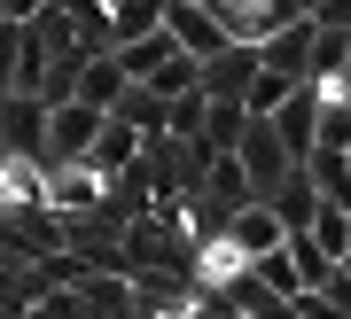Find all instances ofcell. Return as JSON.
I'll use <instances>...</instances> for the list:
<instances>
[{"mask_svg":"<svg viewBox=\"0 0 351 319\" xmlns=\"http://www.w3.org/2000/svg\"><path fill=\"white\" fill-rule=\"evenodd\" d=\"M203 140H180V133H141V179H149V203H172V195H195L203 187Z\"/></svg>","mask_w":351,"mask_h":319,"instance_id":"obj_1","label":"cell"},{"mask_svg":"<svg viewBox=\"0 0 351 319\" xmlns=\"http://www.w3.org/2000/svg\"><path fill=\"white\" fill-rule=\"evenodd\" d=\"M226 156L242 164V179H250L258 195H265V187H274V179L289 172V164H297V156H289V148H281L274 117H242V133H234V148H226Z\"/></svg>","mask_w":351,"mask_h":319,"instance_id":"obj_2","label":"cell"},{"mask_svg":"<svg viewBox=\"0 0 351 319\" xmlns=\"http://www.w3.org/2000/svg\"><path fill=\"white\" fill-rule=\"evenodd\" d=\"M39 203H47L55 218H78V210L110 203V179H101L94 164H47V172H39Z\"/></svg>","mask_w":351,"mask_h":319,"instance_id":"obj_3","label":"cell"},{"mask_svg":"<svg viewBox=\"0 0 351 319\" xmlns=\"http://www.w3.org/2000/svg\"><path fill=\"white\" fill-rule=\"evenodd\" d=\"M94 133H101V110H86V101H47V133H39V148H47V164H78ZM47 164H39V172H47Z\"/></svg>","mask_w":351,"mask_h":319,"instance_id":"obj_4","label":"cell"},{"mask_svg":"<svg viewBox=\"0 0 351 319\" xmlns=\"http://www.w3.org/2000/svg\"><path fill=\"white\" fill-rule=\"evenodd\" d=\"M39 133H47V101H39V94H0V156L47 164V148H39Z\"/></svg>","mask_w":351,"mask_h":319,"instance_id":"obj_5","label":"cell"},{"mask_svg":"<svg viewBox=\"0 0 351 319\" xmlns=\"http://www.w3.org/2000/svg\"><path fill=\"white\" fill-rule=\"evenodd\" d=\"M164 31H172V47H180V55H195V62L226 47V24H219L211 0H164Z\"/></svg>","mask_w":351,"mask_h":319,"instance_id":"obj_6","label":"cell"},{"mask_svg":"<svg viewBox=\"0 0 351 319\" xmlns=\"http://www.w3.org/2000/svg\"><path fill=\"white\" fill-rule=\"evenodd\" d=\"M250 78H258V47L226 39L219 55H203V71H195V94H203V101H242V94H250Z\"/></svg>","mask_w":351,"mask_h":319,"instance_id":"obj_7","label":"cell"},{"mask_svg":"<svg viewBox=\"0 0 351 319\" xmlns=\"http://www.w3.org/2000/svg\"><path fill=\"white\" fill-rule=\"evenodd\" d=\"M78 311H86V319H141V304H133V272L86 265V272H78Z\"/></svg>","mask_w":351,"mask_h":319,"instance_id":"obj_8","label":"cell"},{"mask_svg":"<svg viewBox=\"0 0 351 319\" xmlns=\"http://www.w3.org/2000/svg\"><path fill=\"white\" fill-rule=\"evenodd\" d=\"M258 203H265V210L281 218V233H304V218L320 210V187H313V172H304V164H289V172H281L274 187H265Z\"/></svg>","mask_w":351,"mask_h":319,"instance_id":"obj_9","label":"cell"},{"mask_svg":"<svg viewBox=\"0 0 351 319\" xmlns=\"http://www.w3.org/2000/svg\"><path fill=\"white\" fill-rule=\"evenodd\" d=\"M313 117H320V86L313 78H297V86L281 94V110H274V133H281V148L304 164V148H313Z\"/></svg>","mask_w":351,"mask_h":319,"instance_id":"obj_10","label":"cell"},{"mask_svg":"<svg viewBox=\"0 0 351 319\" xmlns=\"http://www.w3.org/2000/svg\"><path fill=\"white\" fill-rule=\"evenodd\" d=\"M304 62H313V16H297V24H281V31H265V39H258V71L304 78Z\"/></svg>","mask_w":351,"mask_h":319,"instance_id":"obj_11","label":"cell"},{"mask_svg":"<svg viewBox=\"0 0 351 319\" xmlns=\"http://www.w3.org/2000/svg\"><path fill=\"white\" fill-rule=\"evenodd\" d=\"M125 86H133V78L117 71V55H86V62H78V86H71V101H86V110H101V117H110Z\"/></svg>","mask_w":351,"mask_h":319,"instance_id":"obj_12","label":"cell"},{"mask_svg":"<svg viewBox=\"0 0 351 319\" xmlns=\"http://www.w3.org/2000/svg\"><path fill=\"white\" fill-rule=\"evenodd\" d=\"M304 78H313V86H343V94H351V31L313 24V62H304Z\"/></svg>","mask_w":351,"mask_h":319,"instance_id":"obj_13","label":"cell"},{"mask_svg":"<svg viewBox=\"0 0 351 319\" xmlns=\"http://www.w3.org/2000/svg\"><path fill=\"white\" fill-rule=\"evenodd\" d=\"M226 242L242 257H265V249H281V218L265 203H242V210H226Z\"/></svg>","mask_w":351,"mask_h":319,"instance_id":"obj_14","label":"cell"},{"mask_svg":"<svg viewBox=\"0 0 351 319\" xmlns=\"http://www.w3.org/2000/svg\"><path fill=\"white\" fill-rule=\"evenodd\" d=\"M133 156H141V133H133L125 117H101V133L86 140V156H78V164H94V172L110 179V172H125Z\"/></svg>","mask_w":351,"mask_h":319,"instance_id":"obj_15","label":"cell"},{"mask_svg":"<svg viewBox=\"0 0 351 319\" xmlns=\"http://www.w3.org/2000/svg\"><path fill=\"white\" fill-rule=\"evenodd\" d=\"M304 233H313V249L328 265H351V203H328L320 195V210L304 218Z\"/></svg>","mask_w":351,"mask_h":319,"instance_id":"obj_16","label":"cell"},{"mask_svg":"<svg viewBox=\"0 0 351 319\" xmlns=\"http://www.w3.org/2000/svg\"><path fill=\"white\" fill-rule=\"evenodd\" d=\"M203 195L226 203V210H242V203H258V187L242 179V164H234V156H203Z\"/></svg>","mask_w":351,"mask_h":319,"instance_id":"obj_17","label":"cell"},{"mask_svg":"<svg viewBox=\"0 0 351 319\" xmlns=\"http://www.w3.org/2000/svg\"><path fill=\"white\" fill-rule=\"evenodd\" d=\"M304 172L328 203H351V148H304Z\"/></svg>","mask_w":351,"mask_h":319,"instance_id":"obj_18","label":"cell"},{"mask_svg":"<svg viewBox=\"0 0 351 319\" xmlns=\"http://www.w3.org/2000/svg\"><path fill=\"white\" fill-rule=\"evenodd\" d=\"M313 148H351V94L320 86V117H313Z\"/></svg>","mask_w":351,"mask_h":319,"instance_id":"obj_19","label":"cell"},{"mask_svg":"<svg viewBox=\"0 0 351 319\" xmlns=\"http://www.w3.org/2000/svg\"><path fill=\"white\" fill-rule=\"evenodd\" d=\"M156 24H164V0H110V47H125Z\"/></svg>","mask_w":351,"mask_h":319,"instance_id":"obj_20","label":"cell"},{"mask_svg":"<svg viewBox=\"0 0 351 319\" xmlns=\"http://www.w3.org/2000/svg\"><path fill=\"white\" fill-rule=\"evenodd\" d=\"M110 55H117V71H125V78H149L156 62L172 55V31L156 24V31H141V39H125V47H110Z\"/></svg>","mask_w":351,"mask_h":319,"instance_id":"obj_21","label":"cell"},{"mask_svg":"<svg viewBox=\"0 0 351 319\" xmlns=\"http://www.w3.org/2000/svg\"><path fill=\"white\" fill-rule=\"evenodd\" d=\"M242 117H250V110H242V101H203V148H211V156H226V148H234V133H242Z\"/></svg>","mask_w":351,"mask_h":319,"instance_id":"obj_22","label":"cell"},{"mask_svg":"<svg viewBox=\"0 0 351 319\" xmlns=\"http://www.w3.org/2000/svg\"><path fill=\"white\" fill-rule=\"evenodd\" d=\"M110 117H125L133 133H164V94H149V86H125Z\"/></svg>","mask_w":351,"mask_h":319,"instance_id":"obj_23","label":"cell"},{"mask_svg":"<svg viewBox=\"0 0 351 319\" xmlns=\"http://www.w3.org/2000/svg\"><path fill=\"white\" fill-rule=\"evenodd\" d=\"M195 71H203V62L172 47V55H164V62H156L149 78H133V86H149V94H188V86H195Z\"/></svg>","mask_w":351,"mask_h":319,"instance_id":"obj_24","label":"cell"},{"mask_svg":"<svg viewBox=\"0 0 351 319\" xmlns=\"http://www.w3.org/2000/svg\"><path fill=\"white\" fill-rule=\"evenodd\" d=\"M164 133H180V140H195L203 133V94H164Z\"/></svg>","mask_w":351,"mask_h":319,"instance_id":"obj_25","label":"cell"},{"mask_svg":"<svg viewBox=\"0 0 351 319\" xmlns=\"http://www.w3.org/2000/svg\"><path fill=\"white\" fill-rule=\"evenodd\" d=\"M289 86H297V78H281V71H258V78H250V94H242V110H250V117H274Z\"/></svg>","mask_w":351,"mask_h":319,"instance_id":"obj_26","label":"cell"},{"mask_svg":"<svg viewBox=\"0 0 351 319\" xmlns=\"http://www.w3.org/2000/svg\"><path fill=\"white\" fill-rule=\"evenodd\" d=\"M289 311H297V319H351V304H336L328 288H297V296H289Z\"/></svg>","mask_w":351,"mask_h":319,"instance_id":"obj_27","label":"cell"},{"mask_svg":"<svg viewBox=\"0 0 351 319\" xmlns=\"http://www.w3.org/2000/svg\"><path fill=\"white\" fill-rule=\"evenodd\" d=\"M24 311H32V319H86V311H78V288H39Z\"/></svg>","mask_w":351,"mask_h":319,"instance_id":"obj_28","label":"cell"},{"mask_svg":"<svg viewBox=\"0 0 351 319\" xmlns=\"http://www.w3.org/2000/svg\"><path fill=\"white\" fill-rule=\"evenodd\" d=\"M313 24H328V31H351V0H320V8H313Z\"/></svg>","mask_w":351,"mask_h":319,"instance_id":"obj_29","label":"cell"},{"mask_svg":"<svg viewBox=\"0 0 351 319\" xmlns=\"http://www.w3.org/2000/svg\"><path fill=\"white\" fill-rule=\"evenodd\" d=\"M226 8H258V0H226Z\"/></svg>","mask_w":351,"mask_h":319,"instance_id":"obj_30","label":"cell"},{"mask_svg":"<svg viewBox=\"0 0 351 319\" xmlns=\"http://www.w3.org/2000/svg\"><path fill=\"white\" fill-rule=\"evenodd\" d=\"M297 8H304V16H313V8H320V0H297Z\"/></svg>","mask_w":351,"mask_h":319,"instance_id":"obj_31","label":"cell"},{"mask_svg":"<svg viewBox=\"0 0 351 319\" xmlns=\"http://www.w3.org/2000/svg\"><path fill=\"white\" fill-rule=\"evenodd\" d=\"M101 8H110V0H101Z\"/></svg>","mask_w":351,"mask_h":319,"instance_id":"obj_32","label":"cell"}]
</instances>
